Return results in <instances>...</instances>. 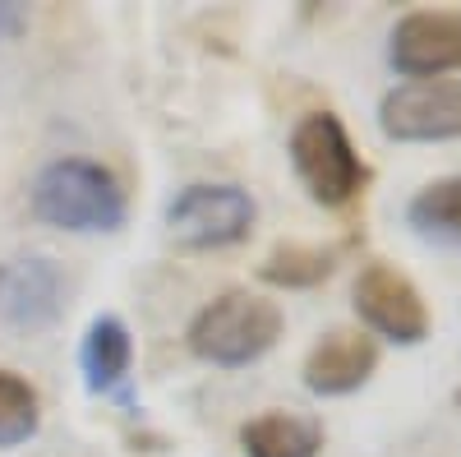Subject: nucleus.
<instances>
[{
    "mask_svg": "<svg viewBox=\"0 0 461 457\" xmlns=\"http://www.w3.org/2000/svg\"><path fill=\"white\" fill-rule=\"evenodd\" d=\"M28 199L32 213L60 232H121L130 213L121 180L88 158H60L42 167Z\"/></svg>",
    "mask_w": 461,
    "mask_h": 457,
    "instance_id": "1",
    "label": "nucleus"
},
{
    "mask_svg": "<svg viewBox=\"0 0 461 457\" xmlns=\"http://www.w3.org/2000/svg\"><path fill=\"white\" fill-rule=\"evenodd\" d=\"M282 337V310L254 291H226L189 324V352L208 365H254Z\"/></svg>",
    "mask_w": 461,
    "mask_h": 457,
    "instance_id": "2",
    "label": "nucleus"
},
{
    "mask_svg": "<svg viewBox=\"0 0 461 457\" xmlns=\"http://www.w3.org/2000/svg\"><path fill=\"white\" fill-rule=\"evenodd\" d=\"M291 167L304 180V189L328 208L351 204L369 176L351 134H346V125L332 111H314V116H304L291 130Z\"/></svg>",
    "mask_w": 461,
    "mask_h": 457,
    "instance_id": "3",
    "label": "nucleus"
},
{
    "mask_svg": "<svg viewBox=\"0 0 461 457\" xmlns=\"http://www.w3.org/2000/svg\"><path fill=\"white\" fill-rule=\"evenodd\" d=\"M258 208L240 185H185L167 204V232L189 250H221L249 236Z\"/></svg>",
    "mask_w": 461,
    "mask_h": 457,
    "instance_id": "4",
    "label": "nucleus"
},
{
    "mask_svg": "<svg viewBox=\"0 0 461 457\" xmlns=\"http://www.w3.org/2000/svg\"><path fill=\"white\" fill-rule=\"evenodd\" d=\"M378 125L397 143H443L461 134V79H406L378 106Z\"/></svg>",
    "mask_w": 461,
    "mask_h": 457,
    "instance_id": "5",
    "label": "nucleus"
},
{
    "mask_svg": "<svg viewBox=\"0 0 461 457\" xmlns=\"http://www.w3.org/2000/svg\"><path fill=\"white\" fill-rule=\"evenodd\" d=\"M356 315L383 333L397 347H415L429 333V310L425 296L415 291V282L406 273H397L393 263H369L356 278Z\"/></svg>",
    "mask_w": 461,
    "mask_h": 457,
    "instance_id": "6",
    "label": "nucleus"
},
{
    "mask_svg": "<svg viewBox=\"0 0 461 457\" xmlns=\"http://www.w3.org/2000/svg\"><path fill=\"white\" fill-rule=\"evenodd\" d=\"M388 60L406 79H443L461 69V14L456 10H415L393 28Z\"/></svg>",
    "mask_w": 461,
    "mask_h": 457,
    "instance_id": "7",
    "label": "nucleus"
},
{
    "mask_svg": "<svg viewBox=\"0 0 461 457\" xmlns=\"http://www.w3.org/2000/svg\"><path fill=\"white\" fill-rule=\"evenodd\" d=\"M69 282L56 259H10L0 263V319L14 328H51L65 315Z\"/></svg>",
    "mask_w": 461,
    "mask_h": 457,
    "instance_id": "8",
    "label": "nucleus"
},
{
    "mask_svg": "<svg viewBox=\"0 0 461 457\" xmlns=\"http://www.w3.org/2000/svg\"><path fill=\"white\" fill-rule=\"evenodd\" d=\"M374 365H378L374 337H365L356 328H332L310 352V361H304V384L319 398H346L369 384Z\"/></svg>",
    "mask_w": 461,
    "mask_h": 457,
    "instance_id": "9",
    "label": "nucleus"
},
{
    "mask_svg": "<svg viewBox=\"0 0 461 457\" xmlns=\"http://www.w3.org/2000/svg\"><path fill=\"white\" fill-rule=\"evenodd\" d=\"M79 365H84V379H88L93 393H121L125 379H130V365H134L130 328L115 315L93 319L88 337H84V352H79Z\"/></svg>",
    "mask_w": 461,
    "mask_h": 457,
    "instance_id": "10",
    "label": "nucleus"
},
{
    "mask_svg": "<svg viewBox=\"0 0 461 457\" xmlns=\"http://www.w3.org/2000/svg\"><path fill=\"white\" fill-rule=\"evenodd\" d=\"M245 457H314L323 448V430L304 416L291 411H267L240 430Z\"/></svg>",
    "mask_w": 461,
    "mask_h": 457,
    "instance_id": "11",
    "label": "nucleus"
},
{
    "mask_svg": "<svg viewBox=\"0 0 461 457\" xmlns=\"http://www.w3.org/2000/svg\"><path fill=\"white\" fill-rule=\"evenodd\" d=\"M406 222L415 226V236H425L434 245L461 250V176L429 180L406 208Z\"/></svg>",
    "mask_w": 461,
    "mask_h": 457,
    "instance_id": "12",
    "label": "nucleus"
},
{
    "mask_svg": "<svg viewBox=\"0 0 461 457\" xmlns=\"http://www.w3.org/2000/svg\"><path fill=\"white\" fill-rule=\"evenodd\" d=\"M337 269V254L323 245H282L263 259L258 278L273 287H319Z\"/></svg>",
    "mask_w": 461,
    "mask_h": 457,
    "instance_id": "13",
    "label": "nucleus"
},
{
    "mask_svg": "<svg viewBox=\"0 0 461 457\" xmlns=\"http://www.w3.org/2000/svg\"><path fill=\"white\" fill-rule=\"evenodd\" d=\"M37 421H42V411H37V393L28 379L0 370V448H19L37 434Z\"/></svg>",
    "mask_w": 461,
    "mask_h": 457,
    "instance_id": "14",
    "label": "nucleus"
},
{
    "mask_svg": "<svg viewBox=\"0 0 461 457\" xmlns=\"http://www.w3.org/2000/svg\"><path fill=\"white\" fill-rule=\"evenodd\" d=\"M23 10L19 5H0V37H19L23 32Z\"/></svg>",
    "mask_w": 461,
    "mask_h": 457,
    "instance_id": "15",
    "label": "nucleus"
},
{
    "mask_svg": "<svg viewBox=\"0 0 461 457\" xmlns=\"http://www.w3.org/2000/svg\"><path fill=\"white\" fill-rule=\"evenodd\" d=\"M456 407H461V393H456Z\"/></svg>",
    "mask_w": 461,
    "mask_h": 457,
    "instance_id": "16",
    "label": "nucleus"
}]
</instances>
